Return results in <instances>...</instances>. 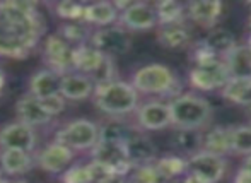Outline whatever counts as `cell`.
I'll return each mask as SVG.
<instances>
[{
  "label": "cell",
  "mask_w": 251,
  "mask_h": 183,
  "mask_svg": "<svg viewBox=\"0 0 251 183\" xmlns=\"http://www.w3.org/2000/svg\"><path fill=\"white\" fill-rule=\"evenodd\" d=\"M231 77H251V47H238L226 57Z\"/></svg>",
  "instance_id": "obj_28"
},
{
  "label": "cell",
  "mask_w": 251,
  "mask_h": 183,
  "mask_svg": "<svg viewBox=\"0 0 251 183\" xmlns=\"http://www.w3.org/2000/svg\"><path fill=\"white\" fill-rule=\"evenodd\" d=\"M221 93L231 103L251 106V77H231Z\"/></svg>",
  "instance_id": "obj_26"
},
{
  "label": "cell",
  "mask_w": 251,
  "mask_h": 183,
  "mask_svg": "<svg viewBox=\"0 0 251 183\" xmlns=\"http://www.w3.org/2000/svg\"><path fill=\"white\" fill-rule=\"evenodd\" d=\"M130 183H166L161 173L157 171L155 164H144V166H135L128 177Z\"/></svg>",
  "instance_id": "obj_36"
},
{
  "label": "cell",
  "mask_w": 251,
  "mask_h": 183,
  "mask_svg": "<svg viewBox=\"0 0 251 183\" xmlns=\"http://www.w3.org/2000/svg\"><path fill=\"white\" fill-rule=\"evenodd\" d=\"M7 183H27V182H24V180H9Z\"/></svg>",
  "instance_id": "obj_43"
},
{
  "label": "cell",
  "mask_w": 251,
  "mask_h": 183,
  "mask_svg": "<svg viewBox=\"0 0 251 183\" xmlns=\"http://www.w3.org/2000/svg\"><path fill=\"white\" fill-rule=\"evenodd\" d=\"M89 45H93L101 53L113 58L116 55H123L130 50L132 38L126 33V29H123L118 24H115V26L96 27V29H93Z\"/></svg>",
  "instance_id": "obj_9"
},
{
  "label": "cell",
  "mask_w": 251,
  "mask_h": 183,
  "mask_svg": "<svg viewBox=\"0 0 251 183\" xmlns=\"http://www.w3.org/2000/svg\"><path fill=\"white\" fill-rule=\"evenodd\" d=\"M155 14H157L159 26H168V24L183 23L186 16V7L176 0H162V2L154 5Z\"/></svg>",
  "instance_id": "obj_30"
},
{
  "label": "cell",
  "mask_w": 251,
  "mask_h": 183,
  "mask_svg": "<svg viewBox=\"0 0 251 183\" xmlns=\"http://www.w3.org/2000/svg\"><path fill=\"white\" fill-rule=\"evenodd\" d=\"M100 129L101 127L89 118H72L56 129L53 140L70 147L75 153L93 151L100 142Z\"/></svg>",
  "instance_id": "obj_5"
},
{
  "label": "cell",
  "mask_w": 251,
  "mask_h": 183,
  "mask_svg": "<svg viewBox=\"0 0 251 183\" xmlns=\"http://www.w3.org/2000/svg\"><path fill=\"white\" fill-rule=\"evenodd\" d=\"M231 146L232 153L251 156V125L231 129Z\"/></svg>",
  "instance_id": "obj_35"
},
{
  "label": "cell",
  "mask_w": 251,
  "mask_h": 183,
  "mask_svg": "<svg viewBox=\"0 0 251 183\" xmlns=\"http://www.w3.org/2000/svg\"><path fill=\"white\" fill-rule=\"evenodd\" d=\"M56 34L62 36L67 43L75 48V47H80V45L89 43L93 29L84 23H63L58 26Z\"/></svg>",
  "instance_id": "obj_29"
},
{
  "label": "cell",
  "mask_w": 251,
  "mask_h": 183,
  "mask_svg": "<svg viewBox=\"0 0 251 183\" xmlns=\"http://www.w3.org/2000/svg\"><path fill=\"white\" fill-rule=\"evenodd\" d=\"M133 130L123 122H108L101 125L100 140H111V142H126L133 135Z\"/></svg>",
  "instance_id": "obj_34"
},
{
  "label": "cell",
  "mask_w": 251,
  "mask_h": 183,
  "mask_svg": "<svg viewBox=\"0 0 251 183\" xmlns=\"http://www.w3.org/2000/svg\"><path fill=\"white\" fill-rule=\"evenodd\" d=\"M168 105L176 129L200 130L212 117L210 103L195 94H176Z\"/></svg>",
  "instance_id": "obj_3"
},
{
  "label": "cell",
  "mask_w": 251,
  "mask_h": 183,
  "mask_svg": "<svg viewBox=\"0 0 251 183\" xmlns=\"http://www.w3.org/2000/svg\"><path fill=\"white\" fill-rule=\"evenodd\" d=\"M5 84H7V76H5V72L0 69V98H2V93H3V87H5Z\"/></svg>",
  "instance_id": "obj_41"
},
{
  "label": "cell",
  "mask_w": 251,
  "mask_h": 183,
  "mask_svg": "<svg viewBox=\"0 0 251 183\" xmlns=\"http://www.w3.org/2000/svg\"><path fill=\"white\" fill-rule=\"evenodd\" d=\"M34 156H36V166L40 170L60 177L67 168L72 166V161L75 157V151L56 142V140H51L43 149L38 151Z\"/></svg>",
  "instance_id": "obj_11"
},
{
  "label": "cell",
  "mask_w": 251,
  "mask_h": 183,
  "mask_svg": "<svg viewBox=\"0 0 251 183\" xmlns=\"http://www.w3.org/2000/svg\"><path fill=\"white\" fill-rule=\"evenodd\" d=\"M181 183H212V182H208V180H205V178H201L199 177V175H193V173H188L185 178H183V182Z\"/></svg>",
  "instance_id": "obj_40"
},
{
  "label": "cell",
  "mask_w": 251,
  "mask_h": 183,
  "mask_svg": "<svg viewBox=\"0 0 251 183\" xmlns=\"http://www.w3.org/2000/svg\"><path fill=\"white\" fill-rule=\"evenodd\" d=\"M120 12L113 2H93L86 3L84 10V24L98 27H108L118 24Z\"/></svg>",
  "instance_id": "obj_21"
},
{
  "label": "cell",
  "mask_w": 251,
  "mask_h": 183,
  "mask_svg": "<svg viewBox=\"0 0 251 183\" xmlns=\"http://www.w3.org/2000/svg\"><path fill=\"white\" fill-rule=\"evenodd\" d=\"M51 7L56 16L65 21V23H82L84 21L86 3L72 2V0H62V2L53 3Z\"/></svg>",
  "instance_id": "obj_33"
},
{
  "label": "cell",
  "mask_w": 251,
  "mask_h": 183,
  "mask_svg": "<svg viewBox=\"0 0 251 183\" xmlns=\"http://www.w3.org/2000/svg\"><path fill=\"white\" fill-rule=\"evenodd\" d=\"M98 177L93 163H75L60 175V183H96Z\"/></svg>",
  "instance_id": "obj_31"
},
{
  "label": "cell",
  "mask_w": 251,
  "mask_h": 183,
  "mask_svg": "<svg viewBox=\"0 0 251 183\" xmlns=\"http://www.w3.org/2000/svg\"><path fill=\"white\" fill-rule=\"evenodd\" d=\"M222 10H224V3L219 0H197V2H190L186 5V16L197 26L210 31L221 19Z\"/></svg>",
  "instance_id": "obj_17"
},
{
  "label": "cell",
  "mask_w": 251,
  "mask_h": 183,
  "mask_svg": "<svg viewBox=\"0 0 251 183\" xmlns=\"http://www.w3.org/2000/svg\"><path fill=\"white\" fill-rule=\"evenodd\" d=\"M234 183H251V171L241 168V170H239V173L236 175Z\"/></svg>",
  "instance_id": "obj_39"
},
{
  "label": "cell",
  "mask_w": 251,
  "mask_h": 183,
  "mask_svg": "<svg viewBox=\"0 0 251 183\" xmlns=\"http://www.w3.org/2000/svg\"><path fill=\"white\" fill-rule=\"evenodd\" d=\"M203 151H207V153H210V154H215V156H221V157L232 153L231 129L215 127V129L208 130L207 135L203 137Z\"/></svg>",
  "instance_id": "obj_27"
},
{
  "label": "cell",
  "mask_w": 251,
  "mask_h": 183,
  "mask_svg": "<svg viewBox=\"0 0 251 183\" xmlns=\"http://www.w3.org/2000/svg\"><path fill=\"white\" fill-rule=\"evenodd\" d=\"M190 40H192V34H190V29L183 23L157 27V41L164 48H171V50L183 48L186 45H190Z\"/></svg>",
  "instance_id": "obj_24"
},
{
  "label": "cell",
  "mask_w": 251,
  "mask_h": 183,
  "mask_svg": "<svg viewBox=\"0 0 251 183\" xmlns=\"http://www.w3.org/2000/svg\"><path fill=\"white\" fill-rule=\"evenodd\" d=\"M126 154H128L130 163L135 166H144V164H152L157 161V149L155 144L152 142L144 133H133L125 142Z\"/></svg>",
  "instance_id": "obj_20"
},
{
  "label": "cell",
  "mask_w": 251,
  "mask_h": 183,
  "mask_svg": "<svg viewBox=\"0 0 251 183\" xmlns=\"http://www.w3.org/2000/svg\"><path fill=\"white\" fill-rule=\"evenodd\" d=\"M93 103L101 113L113 118H122L137 111L139 93L130 82L115 79L94 87Z\"/></svg>",
  "instance_id": "obj_2"
},
{
  "label": "cell",
  "mask_w": 251,
  "mask_h": 183,
  "mask_svg": "<svg viewBox=\"0 0 251 183\" xmlns=\"http://www.w3.org/2000/svg\"><path fill=\"white\" fill-rule=\"evenodd\" d=\"M3 177V171H2V166H0V178Z\"/></svg>",
  "instance_id": "obj_44"
},
{
  "label": "cell",
  "mask_w": 251,
  "mask_h": 183,
  "mask_svg": "<svg viewBox=\"0 0 251 183\" xmlns=\"http://www.w3.org/2000/svg\"><path fill=\"white\" fill-rule=\"evenodd\" d=\"M60 84H62L60 74L50 69H40L27 80V93L38 100H45V98L60 94Z\"/></svg>",
  "instance_id": "obj_19"
},
{
  "label": "cell",
  "mask_w": 251,
  "mask_h": 183,
  "mask_svg": "<svg viewBox=\"0 0 251 183\" xmlns=\"http://www.w3.org/2000/svg\"><path fill=\"white\" fill-rule=\"evenodd\" d=\"M38 132L34 127L16 120L0 127V151L19 149L36 154Z\"/></svg>",
  "instance_id": "obj_10"
},
{
  "label": "cell",
  "mask_w": 251,
  "mask_h": 183,
  "mask_svg": "<svg viewBox=\"0 0 251 183\" xmlns=\"http://www.w3.org/2000/svg\"><path fill=\"white\" fill-rule=\"evenodd\" d=\"M188 173L199 175L205 180L217 183L226 175V159L207 151H200L195 156L188 157Z\"/></svg>",
  "instance_id": "obj_14"
},
{
  "label": "cell",
  "mask_w": 251,
  "mask_h": 183,
  "mask_svg": "<svg viewBox=\"0 0 251 183\" xmlns=\"http://www.w3.org/2000/svg\"><path fill=\"white\" fill-rule=\"evenodd\" d=\"M45 19L36 2H0V57L23 60L38 48L45 34Z\"/></svg>",
  "instance_id": "obj_1"
},
{
  "label": "cell",
  "mask_w": 251,
  "mask_h": 183,
  "mask_svg": "<svg viewBox=\"0 0 251 183\" xmlns=\"http://www.w3.org/2000/svg\"><path fill=\"white\" fill-rule=\"evenodd\" d=\"M96 183H130L128 177H123V175H116V173H109L106 177L100 178Z\"/></svg>",
  "instance_id": "obj_38"
},
{
  "label": "cell",
  "mask_w": 251,
  "mask_h": 183,
  "mask_svg": "<svg viewBox=\"0 0 251 183\" xmlns=\"http://www.w3.org/2000/svg\"><path fill=\"white\" fill-rule=\"evenodd\" d=\"M190 86L199 91H215L222 89L231 79V72L226 60L222 58H214L210 62L193 65L190 70Z\"/></svg>",
  "instance_id": "obj_7"
},
{
  "label": "cell",
  "mask_w": 251,
  "mask_h": 183,
  "mask_svg": "<svg viewBox=\"0 0 251 183\" xmlns=\"http://www.w3.org/2000/svg\"><path fill=\"white\" fill-rule=\"evenodd\" d=\"M154 164L166 182L175 180V178L181 177L183 173L188 171V159H183V157H179V156L161 157V159H157Z\"/></svg>",
  "instance_id": "obj_32"
},
{
  "label": "cell",
  "mask_w": 251,
  "mask_h": 183,
  "mask_svg": "<svg viewBox=\"0 0 251 183\" xmlns=\"http://www.w3.org/2000/svg\"><path fill=\"white\" fill-rule=\"evenodd\" d=\"M94 87H96V84L93 82L89 76L72 70V72L62 76L60 94L67 101H86L93 98Z\"/></svg>",
  "instance_id": "obj_16"
},
{
  "label": "cell",
  "mask_w": 251,
  "mask_h": 183,
  "mask_svg": "<svg viewBox=\"0 0 251 183\" xmlns=\"http://www.w3.org/2000/svg\"><path fill=\"white\" fill-rule=\"evenodd\" d=\"M16 115H17V120L19 122L34 127V129L50 125V123L55 120V118H53L51 115L45 110V106L41 105V101L29 93H26L24 96H21L19 100H17Z\"/></svg>",
  "instance_id": "obj_15"
},
{
  "label": "cell",
  "mask_w": 251,
  "mask_h": 183,
  "mask_svg": "<svg viewBox=\"0 0 251 183\" xmlns=\"http://www.w3.org/2000/svg\"><path fill=\"white\" fill-rule=\"evenodd\" d=\"M243 168H245V170H248V171H251V156H248L245 159V166H243Z\"/></svg>",
  "instance_id": "obj_42"
},
{
  "label": "cell",
  "mask_w": 251,
  "mask_h": 183,
  "mask_svg": "<svg viewBox=\"0 0 251 183\" xmlns=\"http://www.w3.org/2000/svg\"><path fill=\"white\" fill-rule=\"evenodd\" d=\"M40 101L45 106V110H47L53 118L58 117V115L65 110V103H67V100L62 96V94H55V96L45 98V100H40Z\"/></svg>",
  "instance_id": "obj_37"
},
{
  "label": "cell",
  "mask_w": 251,
  "mask_h": 183,
  "mask_svg": "<svg viewBox=\"0 0 251 183\" xmlns=\"http://www.w3.org/2000/svg\"><path fill=\"white\" fill-rule=\"evenodd\" d=\"M91 161L100 164L106 173H116L123 177H130L133 164L130 163L126 154L125 142H111V140H100L91 151Z\"/></svg>",
  "instance_id": "obj_6"
},
{
  "label": "cell",
  "mask_w": 251,
  "mask_h": 183,
  "mask_svg": "<svg viewBox=\"0 0 251 183\" xmlns=\"http://www.w3.org/2000/svg\"><path fill=\"white\" fill-rule=\"evenodd\" d=\"M118 26L126 31H147L159 26L154 5L146 2H133L128 9L120 12Z\"/></svg>",
  "instance_id": "obj_12"
},
{
  "label": "cell",
  "mask_w": 251,
  "mask_h": 183,
  "mask_svg": "<svg viewBox=\"0 0 251 183\" xmlns=\"http://www.w3.org/2000/svg\"><path fill=\"white\" fill-rule=\"evenodd\" d=\"M0 166H2L3 177H24L36 166V156L33 153L19 149L0 151Z\"/></svg>",
  "instance_id": "obj_18"
},
{
  "label": "cell",
  "mask_w": 251,
  "mask_h": 183,
  "mask_svg": "<svg viewBox=\"0 0 251 183\" xmlns=\"http://www.w3.org/2000/svg\"><path fill=\"white\" fill-rule=\"evenodd\" d=\"M106 57H108V55L101 53L100 50H96V48L89 43L75 47L74 48V70L80 74H86V76L91 77L102 65Z\"/></svg>",
  "instance_id": "obj_22"
},
{
  "label": "cell",
  "mask_w": 251,
  "mask_h": 183,
  "mask_svg": "<svg viewBox=\"0 0 251 183\" xmlns=\"http://www.w3.org/2000/svg\"><path fill=\"white\" fill-rule=\"evenodd\" d=\"M171 146L176 151L192 157L197 153L203 151V135L200 133V130L176 129L171 137Z\"/></svg>",
  "instance_id": "obj_25"
},
{
  "label": "cell",
  "mask_w": 251,
  "mask_h": 183,
  "mask_svg": "<svg viewBox=\"0 0 251 183\" xmlns=\"http://www.w3.org/2000/svg\"><path fill=\"white\" fill-rule=\"evenodd\" d=\"M41 58L45 69L65 76L74 70V47L58 34H48L41 47Z\"/></svg>",
  "instance_id": "obj_8"
},
{
  "label": "cell",
  "mask_w": 251,
  "mask_h": 183,
  "mask_svg": "<svg viewBox=\"0 0 251 183\" xmlns=\"http://www.w3.org/2000/svg\"><path fill=\"white\" fill-rule=\"evenodd\" d=\"M248 26H250V29H251V16H250V19H248Z\"/></svg>",
  "instance_id": "obj_45"
},
{
  "label": "cell",
  "mask_w": 251,
  "mask_h": 183,
  "mask_svg": "<svg viewBox=\"0 0 251 183\" xmlns=\"http://www.w3.org/2000/svg\"><path fill=\"white\" fill-rule=\"evenodd\" d=\"M205 45L210 48V52L215 55V57L226 60L227 55H231L236 48L239 47L236 43V36L231 33L229 29H224V27H214V29L208 31V34L203 38Z\"/></svg>",
  "instance_id": "obj_23"
},
{
  "label": "cell",
  "mask_w": 251,
  "mask_h": 183,
  "mask_svg": "<svg viewBox=\"0 0 251 183\" xmlns=\"http://www.w3.org/2000/svg\"><path fill=\"white\" fill-rule=\"evenodd\" d=\"M139 94H157L168 96L178 89V80L169 67L162 63H149L137 69L130 80Z\"/></svg>",
  "instance_id": "obj_4"
},
{
  "label": "cell",
  "mask_w": 251,
  "mask_h": 183,
  "mask_svg": "<svg viewBox=\"0 0 251 183\" xmlns=\"http://www.w3.org/2000/svg\"><path fill=\"white\" fill-rule=\"evenodd\" d=\"M135 118L142 130H162L173 125L169 105L162 101H147L140 105L135 111Z\"/></svg>",
  "instance_id": "obj_13"
}]
</instances>
